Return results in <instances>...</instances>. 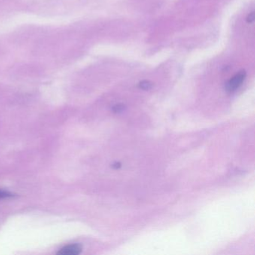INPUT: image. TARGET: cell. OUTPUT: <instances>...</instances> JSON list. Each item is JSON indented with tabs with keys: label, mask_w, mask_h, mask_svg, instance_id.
<instances>
[{
	"label": "cell",
	"mask_w": 255,
	"mask_h": 255,
	"mask_svg": "<svg viewBox=\"0 0 255 255\" xmlns=\"http://www.w3.org/2000/svg\"><path fill=\"white\" fill-rule=\"evenodd\" d=\"M255 12H252L249 16L247 17V19H246V21L249 23H253L255 21Z\"/></svg>",
	"instance_id": "8992f818"
},
{
	"label": "cell",
	"mask_w": 255,
	"mask_h": 255,
	"mask_svg": "<svg viewBox=\"0 0 255 255\" xmlns=\"http://www.w3.org/2000/svg\"><path fill=\"white\" fill-rule=\"evenodd\" d=\"M113 110H114L115 113H120V112L124 111L125 110V105L117 104L113 107Z\"/></svg>",
	"instance_id": "5b68a950"
},
{
	"label": "cell",
	"mask_w": 255,
	"mask_h": 255,
	"mask_svg": "<svg viewBox=\"0 0 255 255\" xmlns=\"http://www.w3.org/2000/svg\"><path fill=\"white\" fill-rule=\"evenodd\" d=\"M12 195L11 192H7V191L0 190V199L10 198V197H12Z\"/></svg>",
	"instance_id": "277c9868"
},
{
	"label": "cell",
	"mask_w": 255,
	"mask_h": 255,
	"mask_svg": "<svg viewBox=\"0 0 255 255\" xmlns=\"http://www.w3.org/2000/svg\"><path fill=\"white\" fill-rule=\"evenodd\" d=\"M82 246L80 244H71L65 246L58 252L60 255H77L80 254Z\"/></svg>",
	"instance_id": "7a4b0ae2"
},
{
	"label": "cell",
	"mask_w": 255,
	"mask_h": 255,
	"mask_svg": "<svg viewBox=\"0 0 255 255\" xmlns=\"http://www.w3.org/2000/svg\"><path fill=\"white\" fill-rule=\"evenodd\" d=\"M139 87L143 90H150L153 87V83L148 80H144L139 83Z\"/></svg>",
	"instance_id": "3957f363"
},
{
	"label": "cell",
	"mask_w": 255,
	"mask_h": 255,
	"mask_svg": "<svg viewBox=\"0 0 255 255\" xmlns=\"http://www.w3.org/2000/svg\"><path fill=\"white\" fill-rule=\"evenodd\" d=\"M246 77V73L245 71H240L238 74L233 77L225 85V89L228 92H234L236 89H238L242 83L244 81Z\"/></svg>",
	"instance_id": "6da1fadb"
}]
</instances>
